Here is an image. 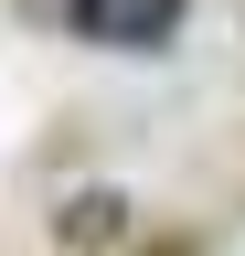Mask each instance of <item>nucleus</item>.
Masks as SVG:
<instances>
[{
	"instance_id": "obj_2",
	"label": "nucleus",
	"mask_w": 245,
	"mask_h": 256,
	"mask_svg": "<svg viewBox=\"0 0 245 256\" xmlns=\"http://www.w3.org/2000/svg\"><path fill=\"white\" fill-rule=\"evenodd\" d=\"M53 235H64V256H107L117 235H128V203H107V192H96V203H64Z\"/></svg>"
},
{
	"instance_id": "obj_1",
	"label": "nucleus",
	"mask_w": 245,
	"mask_h": 256,
	"mask_svg": "<svg viewBox=\"0 0 245 256\" xmlns=\"http://www.w3.org/2000/svg\"><path fill=\"white\" fill-rule=\"evenodd\" d=\"M32 22H53L64 43H96V54H171L192 0H21Z\"/></svg>"
}]
</instances>
